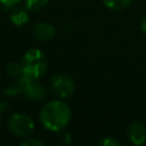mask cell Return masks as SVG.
I'll list each match as a JSON object with an SVG mask.
<instances>
[{"instance_id":"cell-1","label":"cell","mask_w":146,"mask_h":146,"mask_svg":"<svg viewBox=\"0 0 146 146\" xmlns=\"http://www.w3.org/2000/svg\"><path fill=\"white\" fill-rule=\"evenodd\" d=\"M71 110L68 105L62 100H52L47 103L40 112V121L42 125L50 131L58 132L63 130L70 122Z\"/></svg>"},{"instance_id":"cell-2","label":"cell","mask_w":146,"mask_h":146,"mask_svg":"<svg viewBox=\"0 0 146 146\" xmlns=\"http://www.w3.org/2000/svg\"><path fill=\"white\" fill-rule=\"evenodd\" d=\"M23 75L32 79L38 80L42 76L47 68H48V60L44 54L39 49H30L25 52L23 60Z\"/></svg>"},{"instance_id":"cell-3","label":"cell","mask_w":146,"mask_h":146,"mask_svg":"<svg viewBox=\"0 0 146 146\" xmlns=\"http://www.w3.org/2000/svg\"><path fill=\"white\" fill-rule=\"evenodd\" d=\"M8 128L10 132L17 137H29L33 132L34 123L29 115L16 113L9 117Z\"/></svg>"},{"instance_id":"cell-4","label":"cell","mask_w":146,"mask_h":146,"mask_svg":"<svg viewBox=\"0 0 146 146\" xmlns=\"http://www.w3.org/2000/svg\"><path fill=\"white\" fill-rule=\"evenodd\" d=\"M51 88L62 98H67L74 92L73 80L65 74H55L51 78Z\"/></svg>"},{"instance_id":"cell-5","label":"cell","mask_w":146,"mask_h":146,"mask_svg":"<svg viewBox=\"0 0 146 146\" xmlns=\"http://www.w3.org/2000/svg\"><path fill=\"white\" fill-rule=\"evenodd\" d=\"M129 140L133 145H141L146 140V128L141 122L135 121L130 123L128 129Z\"/></svg>"},{"instance_id":"cell-6","label":"cell","mask_w":146,"mask_h":146,"mask_svg":"<svg viewBox=\"0 0 146 146\" xmlns=\"http://www.w3.org/2000/svg\"><path fill=\"white\" fill-rule=\"evenodd\" d=\"M23 95L25 97L32 99V100L38 102V100H42V99L46 98L47 90H46V88L42 84H40L39 82H36V80H31L27 83V86H26Z\"/></svg>"},{"instance_id":"cell-7","label":"cell","mask_w":146,"mask_h":146,"mask_svg":"<svg viewBox=\"0 0 146 146\" xmlns=\"http://www.w3.org/2000/svg\"><path fill=\"white\" fill-rule=\"evenodd\" d=\"M55 34V29L48 23H38L33 29V35L40 41H48Z\"/></svg>"},{"instance_id":"cell-8","label":"cell","mask_w":146,"mask_h":146,"mask_svg":"<svg viewBox=\"0 0 146 146\" xmlns=\"http://www.w3.org/2000/svg\"><path fill=\"white\" fill-rule=\"evenodd\" d=\"M29 21V15L27 11L24 8L19 7H14L10 11V22L16 25V26H22L25 25Z\"/></svg>"},{"instance_id":"cell-9","label":"cell","mask_w":146,"mask_h":146,"mask_svg":"<svg viewBox=\"0 0 146 146\" xmlns=\"http://www.w3.org/2000/svg\"><path fill=\"white\" fill-rule=\"evenodd\" d=\"M131 2L132 0H104L105 6L115 11H120L128 8L131 5Z\"/></svg>"},{"instance_id":"cell-10","label":"cell","mask_w":146,"mask_h":146,"mask_svg":"<svg viewBox=\"0 0 146 146\" xmlns=\"http://www.w3.org/2000/svg\"><path fill=\"white\" fill-rule=\"evenodd\" d=\"M6 73L11 78H19L23 75V66L19 63H9L6 66Z\"/></svg>"},{"instance_id":"cell-11","label":"cell","mask_w":146,"mask_h":146,"mask_svg":"<svg viewBox=\"0 0 146 146\" xmlns=\"http://www.w3.org/2000/svg\"><path fill=\"white\" fill-rule=\"evenodd\" d=\"M48 3V0H25V7L29 10L36 11L42 9Z\"/></svg>"},{"instance_id":"cell-12","label":"cell","mask_w":146,"mask_h":146,"mask_svg":"<svg viewBox=\"0 0 146 146\" xmlns=\"http://www.w3.org/2000/svg\"><path fill=\"white\" fill-rule=\"evenodd\" d=\"M58 141L63 145H68L71 143V135L68 132L64 131V129L58 131Z\"/></svg>"},{"instance_id":"cell-13","label":"cell","mask_w":146,"mask_h":146,"mask_svg":"<svg viewBox=\"0 0 146 146\" xmlns=\"http://www.w3.org/2000/svg\"><path fill=\"white\" fill-rule=\"evenodd\" d=\"M22 145L23 146H42L44 145L41 140L36 139V138H31V137H27L25 140L22 141Z\"/></svg>"},{"instance_id":"cell-14","label":"cell","mask_w":146,"mask_h":146,"mask_svg":"<svg viewBox=\"0 0 146 146\" xmlns=\"http://www.w3.org/2000/svg\"><path fill=\"white\" fill-rule=\"evenodd\" d=\"M98 145H102V146H119V141L112 137H107V138H104L103 140H100L98 143Z\"/></svg>"},{"instance_id":"cell-15","label":"cell","mask_w":146,"mask_h":146,"mask_svg":"<svg viewBox=\"0 0 146 146\" xmlns=\"http://www.w3.org/2000/svg\"><path fill=\"white\" fill-rule=\"evenodd\" d=\"M21 0H0V3L5 9H13Z\"/></svg>"},{"instance_id":"cell-16","label":"cell","mask_w":146,"mask_h":146,"mask_svg":"<svg viewBox=\"0 0 146 146\" xmlns=\"http://www.w3.org/2000/svg\"><path fill=\"white\" fill-rule=\"evenodd\" d=\"M8 110H9V104L6 103V102L0 100V121H1V119H2V115H3Z\"/></svg>"},{"instance_id":"cell-17","label":"cell","mask_w":146,"mask_h":146,"mask_svg":"<svg viewBox=\"0 0 146 146\" xmlns=\"http://www.w3.org/2000/svg\"><path fill=\"white\" fill-rule=\"evenodd\" d=\"M140 27H141V30H143V32L146 34V17L143 19V22H141V25H140Z\"/></svg>"}]
</instances>
